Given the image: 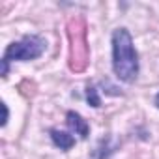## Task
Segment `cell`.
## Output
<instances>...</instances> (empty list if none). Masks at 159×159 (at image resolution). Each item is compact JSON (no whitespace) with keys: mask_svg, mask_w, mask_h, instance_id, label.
I'll use <instances>...</instances> for the list:
<instances>
[{"mask_svg":"<svg viewBox=\"0 0 159 159\" xmlns=\"http://www.w3.org/2000/svg\"><path fill=\"white\" fill-rule=\"evenodd\" d=\"M112 69L124 83H133L139 75V56L125 28H118L112 34Z\"/></svg>","mask_w":159,"mask_h":159,"instance_id":"obj_1","label":"cell"},{"mask_svg":"<svg viewBox=\"0 0 159 159\" xmlns=\"http://www.w3.org/2000/svg\"><path fill=\"white\" fill-rule=\"evenodd\" d=\"M43 51H45V39H41L39 36H25L21 41L11 43L2 58V75H8V64L11 60H21V62L34 60L39 58Z\"/></svg>","mask_w":159,"mask_h":159,"instance_id":"obj_2","label":"cell"},{"mask_svg":"<svg viewBox=\"0 0 159 159\" xmlns=\"http://www.w3.org/2000/svg\"><path fill=\"white\" fill-rule=\"evenodd\" d=\"M67 124H69V127H71L77 135H81L83 139L88 137V133H90V125L86 124V120H84L81 114H77V112L69 111V112H67Z\"/></svg>","mask_w":159,"mask_h":159,"instance_id":"obj_3","label":"cell"},{"mask_svg":"<svg viewBox=\"0 0 159 159\" xmlns=\"http://www.w3.org/2000/svg\"><path fill=\"white\" fill-rule=\"evenodd\" d=\"M51 137H52V142L60 148V150H69L73 148L75 144V137L66 133V131H58V129H52L51 131Z\"/></svg>","mask_w":159,"mask_h":159,"instance_id":"obj_4","label":"cell"},{"mask_svg":"<svg viewBox=\"0 0 159 159\" xmlns=\"http://www.w3.org/2000/svg\"><path fill=\"white\" fill-rule=\"evenodd\" d=\"M86 98H88V103H90V105H94V107H99V105H101V99L98 98V90H96L94 86H88Z\"/></svg>","mask_w":159,"mask_h":159,"instance_id":"obj_5","label":"cell"},{"mask_svg":"<svg viewBox=\"0 0 159 159\" xmlns=\"http://www.w3.org/2000/svg\"><path fill=\"white\" fill-rule=\"evenodd\" d=\"M2 111H4V118H2V125H6V122H8V107H6V103H2Z\"/></svg>","mask_w":159,"mask_h":159,"instance_id":"obj_6","label":"cell"},{"mask_svg":"<svg viewBox=\"0 0 159 159\" xmlns=\"http://www.w3.org/2000/svg\"><path fill=\"white\" fill-rule=\"evenodd\" d=\"M155 105H157V109H159V94L155 96Z\"/></svg>","mask_w":159,"mask_h":159,"instance_id":"obj_7","label":"cell"}]
</instances>
